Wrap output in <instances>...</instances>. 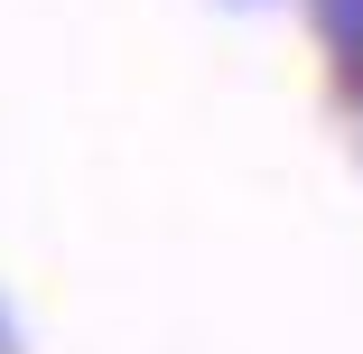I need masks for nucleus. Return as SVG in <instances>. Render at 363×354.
Returning <instances> with one entry per match:
<instances>
[{"mask_svg":"<svg viewBox=\"0 0 363 354\" xmlns=\"http://www.w3.org/2000/svg\"><path fill=\"white\" fill-rule=\"evenodd\" d=\"M317 19H326V38L345 56H363V0H317Z\"/></svg>","mask_w":363,"mask_h":354,"instance_id":"obj_1","label":"nucleus"},{"mask_svg":"<svg viewBox=\"0 0 363 354\" xmlns=\"http://www.w3.org/2000/svg\"><path fill=\"white\" fill-rule=\"evenodd\" d=\"M0 354H19V326H10V317H0Z\"/></svg>","mask_w":363,"mask_h":354,"instance_id":"obj_2","label":"nucleus"}]
</instances>
